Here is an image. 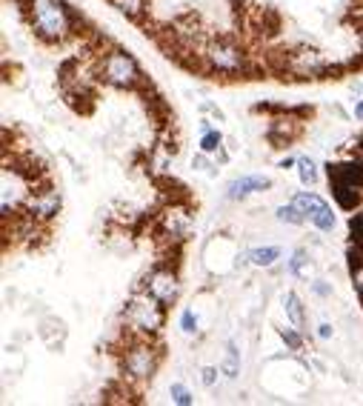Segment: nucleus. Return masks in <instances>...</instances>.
<instances>
[{"mask_svg":"<svg viewBox=\"0 0 363 406\" xmlns=\"http://www.w3.org/2000/svg\"><path fill=\"white\" fill-rule=\"evenodd\" d=\"M312 289H315V295H321V298H329V295H332V286H326V281H315Z\"/></svg>","mask_w":363,"mask_h":406,"instance_id":"30","label":"nucleus"},{"mask_svg":"<svg viewBox=\"0 0 363 406\" xmlns=\"http://www.w3.org/2000/svg\"><path fill=\"white\" fill-rule=\"evenodd\" d=\"M169 395H172V400H175L178 406H189V403H195L192 392H189L183 383H172V386H169Z\"/></svg>","mask_w":363,"mask_h":406,"instance_id":"25","label":"nucleus"},{"mask_svg":"<svg viewBox=\"0 0 363 406\" xmlns=\"http://www.w3.org/2000/svg\"><path fill=\"white\" fill-rule=\"evenodd\" d=\"M221 149H224V134H221V132H217V129L200 132V152H206V155H221Z\"/></svg>","mask_w":363,"mask_h":406,"instance_id":"18","label":"nucleus"},{"mask_svg":"<svg viewBox=\"0 0 363 406\" xmlns=\"http://www.w3.org/2000/svg\"><path fill=\"white\" fill-rule=\"evenodd\" d=\"M349 232H352V240H355L357 246H363V212H355V215H352Z\"/></svg>","mask_w":363,"mask_h":406,"instance_id":"26","label":"nucleus"},{"mask_svg":"<svg viewBox=\"0 0 363 406\" xmlns=\"http://www.w3.org/2000/svg\"><path fill=\"white\" fill-rule=\"evenodd\" d=\"M298 178L304 186H315L318 183V163L312 158H298Z\"/></svg>","mask_w":363,"mask_h":406,"instance_id":"19","label":"nucleus"},{"mask_svg":"<svg viewBox=\"0 0 363 406\" xmlns=\"http://www.w3.org/2000/svg\"><path fill=\"white\" fill-rule=\"evenodd\" d=\"M277 257H280V249H277V246H260V249H252V252H249V260H252L255 266H263V269L272 266Z\"/></svg>","mask_w":363,"mask_h":406,"instance_id":"20","label":"nucleus"},{"mask_svg":"<svg viewBox=\"0 0 363 406\" xmlns=\"http://www.w3.org/2000/svg\"><path fill=\"white\" fill-rule=\"evenodd\" d=\"M280 341L292 349V352H301L304 349V335H301V329H280Z\"/></svg>","mask_w":363,"mask_h":406,"instance_id":"22","label":"nucleus"},{"mask_svg":"<svg viewBox=\"0 0 363 406\" xmlns=\"http://www.w3.org/2000/svg\"><path fill=\"white\" fill-rule=\"evenodd\" d=\"M301 129H304V123H301V120H295L292 115H286V117L272 120V126H269V138H272L275 144H289V141H295V138H298Z\"/></svg>","mask_w":363,"mask_h":406,"instance_id":"12","label":"nucleus"},{"mask_svg":"<svg viewBox=\"0 0 363 406\" xmlns=\"http://www.w3.org/2000/svg\"><path fill=\"white\" fill-rule=\"evenodd\" d=\"M158 226L169 243H180V240H186V235L192 229V215L186 207H180V203H172V207H166L158 215Z\"/></svg>","mask_w":363,"mask_h":406,"instance_id":"9","label":"nucleus"},{"mask_svg":"<svg viewBox=\"0 0 363 406\" xmlns=\"http://www.w3.org/2000/svg\"><path fill=\"white\" fill-rule=\"evenodd\" d=\"M280 72L289 78H298V81H321L323 75L335 72V66L326 60L323 52H318L312 46H301V49H292L283 54Z\"/></svg>","mask_w":363,"mask_h":406,"instance_id":"6","label":"nucleus"},{"mask_svg":"<svg viewBox=\"0 0 363 406\" xmlns=\"http://www.w3.org/2000/svg\"><path fill=\"white\" fill-rule=\"evenodd\" d=\"M203 69L212 75H221L224 81H241L252 75V60L243 46L229 37H209L200 49Z\"/></svg>","mask_w":363,"mask_h":406,"instance_id":"2","label":"nucleus"},{"mask_svg":"<svg viewBox=\"0 0 363 406\" xmlns=\"http://www.w3.org/2000/svg\"><path fill=\"white\" fill-rule=\"evenodd\" d=\"M143 289L152 292L161 303L172 306L180 298V278H178L175 269H169V266H155L152 272L146 275V281H143Z\"/></svg>","mask_w":363,"mask_h":406,"instance_id":"8","label":"nucleus"},{"mask_svg":"<svg viewBox=\"0 0 363 406\" xmlns=\"http://www.w3.org/2000/svg\"><path fill=\"white\" fill-rule=\"evenodd\" d=\"M352 281H355V289H357V295H360V301H363V263H357V266H352Z\"/></svg>","mask_w":363,"mask_h":406,"instance_id":"28","label":"nucleus"},{"mask_svg":"<svg viewBox=\"0 0 363 406\" xmlns=\"http://www.w3.org/2000/svg\"><path fill=\"white\" fill-rule=\"evenodd\" d=\"M295 203H298V207L304 209V215H306V221H312L321 209H326L329 207V203L321 197V195H315V192H298L295 197H292Z\"/></svg>","mask_w":363,"mask_h":406,"instance_id":"14","label":"nucleus"},{"mask_svg":"<svg viewBox=\"0 0 363 406\" xmlns=\"http://www.w3.org/2000/svg\"><path fill=\"white\" fill-rule=\"evenodd\" d=\"M180 329H183L186 335H195V332H197V318H195L192 309H186V312L180 315Z\"/></svg>","mask_w":363,"mask_h":406,"instance_id":"27","label":"nucleus"},{"mask_svg":"<svg viewBox=\"0 0 363 406\" xmlns=\"http://www.w3.org/2000/svg\"><path fill=\"white\" fill-rule=\"evenodd\" d=\"M332 183V195L340 203L343 209H357L360 200H363V186L352 183V180H329Z\"/></svg>","mask_w":363,"mask_h":406,"instance_id":"11","label":"nucleus"},{"mask_svg":"<svg viewBox=\"0 0 363 406\" xmlns=\"http://www.w3.org/2000/svg\"><path fill=\"white\" fill-rule=\"evenodd\" d=\"M289 272L298 275V278H304V281H309V278L315 275L312 257H309L306 252H295V255H292V260H289Z\"/></svg>","mask_w":363,"mask_h":406,"instance_id":"16","label":"nucleus"},{"mask_svg":"<svg viewBox=\"0 0 363 406\" xmlns=\"http://www.w3.org/2000/svg\"><path fill=\"white\" fill-rule=\"evenodd\" d=\"M280 166H283V169H289V166H298V161H292V158H283V161H280Z\"/></svg>","mask_w":363,"mask_h":406,"instance_id":"33","label":"nucleus"},{"mask_svg":"<svg viewBox=\"0 0 363 406\" xmlns=\"http://www.w3.org/2000/svg\"><path fill=\"white\" fill-rule=\"evenodd\" d=\"M200 383H203V386H209V389H212V386H214V383H217V369H214V366H206V369H203V372H200Z\"/></svg>","mask_w":363,"mask_h":406,"instance_id":"29","label":"nucleus"},{"mask_svg":"<svg viewBox=\"0 0 363 406\" xmlns=\"http://www.w3.org/2000/svg\"><path fill=\"white\" fill-rule=\"evenodd\" d=\"M23 209H26L32 218H38L40 224H49V221L60 212V192H57L54 186H49V183L35 180V189H32V195H29V200H26Z\"/></svg>","mask_w":363,"mask_h":406,"instance_id":"7","label":"nucleus"},{"mask_svg":"<svg viewBox=\"0 0 363 406\" xmlns=\"http://www.w3.org/2000/svg\"><path fill=\"white\" fill-rule=\"evenodd\" d=\"M355 117H357V120H363V100H357V103H355Z\"/></svg>","mask_w":363,"mask_h":406,"instance_id":"32","label":"nucleus"},{"mask_svg":"<svg viewBox=\"0 0 363 406\" xmlns=\"http://www.w3.org/2000/svg\"><path fill=\"white\" fill-rule=\"evenodd\" d=\"M161 366V347L155 337H134L129 335L126 347L120 349V369L129 383H149Z\"/></svg>","mask_w":363,"mask_h":406,"instance_id":"4","label":"nucleus"},{"mask_svg":"<svg viewBox=\"0 0 363 406\" xmlns=\"http://www.w3.org/2000/svg\"><path fill=\"white\" fill-rule=\"evenodd\" d=\"M166 323V303H161L152 292H137L123 306V326L134 337H158Z\"/></svg>","mask_w":363,"mask_h":406,"instance_id":"3","label":"nucleus"},{"mask_svg":"<svg viewBox=\"0 0 363 406\" xmlns=\"http://www.w3.org/2000/svg\"><path fill=\"white\" fill-rule=\"evenodd\" d=\"M275 218H277L280 224H289V226H301V224H306V215H304V209L298 207L295 200L286 203V207H277Z\"/></svg>","mask_w":363,"mask_h":406,"instance_id":"17","label":"nucleus"},{"mask_svg":"<svg viewBox=\"0 0 363 406\" xmlns=\"http://www.w3.org/2000/svg\"><path fill=\"white\" fill-rule=\"evenodd\" d=\"M283 312H286L289 323L304 332V326H306V312H304V303H301V298H298L295 292H286V295H283Z\"/></svg>","mask_w":363,"mask_h":406,"instance_id":"13","label":"nucleus"},{"mask_svg":"<svg viewBox=\"0 0 363 406\" xmlns=\"http://www.w3.org/2000/svg\"><path fill=\"white\" fill-rule=\"evenodd\" d=\"M109 4L129 21H140L149 12V0H109Z\"/></svg>","mask_w":363,"mask_h":406,"instance_id":"15","label":"nucleus"},{"mask_svg":"<svg viewBox=\"0 0 363 406\" xmlns=\"http://www.w3.org/2000/svg\"><path fill=\"white\" fill-rule=\"evenodd\" d=\"M309 224H312L315 229H321V232H332V229H335V212H332V207L321 209Z\"/></svg>","mask_w":363,"mask_h":406,"instance_id":"23","label":"nucleus"},{"mask_svg":"<svg viewBox=\"0 0 363 406\" xmlns=\"http://www.w3.org/2000/svg\"><path fill=\"white\" fill-rule=\"evenodd\" d=\"M54 329H57V335H60V337H66V326H63V320L49 318V320H43V323H40V337H43L46 344H54Z\"/></svg>","mask_w":363,"mask_h":406,"instance_id":"21","label":"nucleus"},{"mask_svg":"<svg viewBox=\"0 0 363 406\" xmlns=\"http://www.w3.org/2000/svg\"><path fill=\"white\" fill-rule=\"evenodd\" d=\"M32 32L43 43H63L78 32V15L63 0H21Z\"/></svg>","mask_w":363,"mask_h":406,"instance_id":"1","label":"nucleus"},{"mask_svg":"<svg viewBox=\"0 0 363 406\" xmlns=\"http://www.w3.org/2000/svg\"><path fill=\"white\" fill-rule=\"evenodd\" d=\"M318 335L326 341V337H332V326H329V323H321V326H318Z\"/></svg>","mask_w":363,"mask_h":406,"instance_id":"31","label":"nucleus"},{"mask_svg":"<svg viewBox=\"0 0 363 406\" xmlns=\"http://www.w3.org/2000/svg\"><path fill=\"white\" fill-rule=\"evenodd\" d=\"M221 372H224L226 378H238V372H241V352H238L235 347H229V352H226V361H224Z\"/></svg>","mask_w":363,"mask_h":406,"instance_id":"24","label":"nucleus"},{"mask_svg":"<svg viewBox=\"0 0 363 406\" xmlns=\"http://www.w3.org/2000/svg\"><path fill=\"white\" fill-rule=\"evenodd\" d=\"M269 186H272V180H269L266 175H243V178H238V180L229 183L226 197H229V200H243V197H249L252 192H263V189H269Z\"/></svg>","mask_w":363,"mask_h":406,"instance_id":"10","label":"nucleus"},{"mask_svg":"<svg viewBox=\"0 0 363 406\" xmlns=\"http://www.w3.org/2000/svg\"><path fill=\"white\" fill-rule=\"evenodd\" d=\"M98 78H100L106 86L120 89V92H132V89H143V86H146V78H143L134 54H129L126 49H117V46L100 52Z\"/></svg>","mask_w":363,"mask_h":406,"instance_id":"5","label":"nucleus"}]
</instances>
